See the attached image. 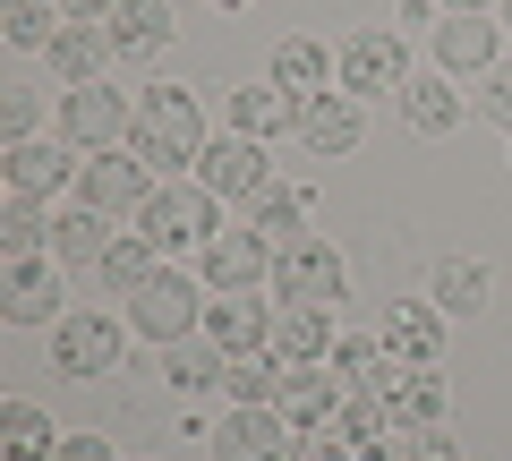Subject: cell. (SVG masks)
Returning a JSON list of instances; mask_svg holds the SVG:
<instances>
[{
    "label": "cell",
    "mask_w": 512,
    "mask_h": 461,
    "mask_svg": "<svg viewBox=\"0 0 512 461\" xmlns=\"http://www.w3.org/2000/svg\"><path fill=\"white\" fill-rule=\"evenodd\" d=\"M137 163L146 171H180V163H197L205 154V111H197V94L188 86H146L137 94Z\"/></svg>",
    "instance_id": "obj_1"
},
{
    "label": "cell",
    "mask_w": 512,
    "mask_h": 461,
    "mask_svg": "<svg viewBox=\"0 0 512 461\" xmlns=\"http://www.w3.org/2000/svg\"><path fill=\"white\" fill-rule=\"evenodd\" d=\"M128 129H137V103H128V94H111L103 77L60 94V146H77V154H111Z\"/></svg>",
    "instance_id": "obj_2"
},
{
    "label": "cell",
    "mask_w": 512,
    "mask_h": 461,
    "mask_svg": "<svg viewBox=\"0 0 512 461\" xmlns=\"http://www.w3.org/2000/svg\"><path fill=\"white\" fill-rule=\"evenodd\" d=\"M128 325H137V342H163V351H171V342H188V333L205 325V291H197L188 274H171V265H163L146 291L128 299Z\"/></svg>",
    "instance_id": "obj_3"
},
{
    "label": "cell",
    "mask_w": 512,
    "mask_h": 461,
    "mask_svg": "<svg viewBox=\"0 0 512 461\" xmlns=\"http://www.w3.org/2000/svg\"><path fill=\"white\" fill-rule=\"evenodd\" d=\"M137 231H146L154 248H205L222 231V214H214V188H154L146 205H137Z\"/></svg>",
    "instance_id": "obj_4"
},
{
    "label": "cell",
    "mask_w": 512,
    "mask_h": 461,
    "mask_svg": "<svg viewBox=\"0 0 512 461\" xmlns=\"http://www.w3.org/2000/svg\"><path fill=\"white\" fill-rule=\"evenodd\" d=\"M410 86V43L393 26H367L342 43V94H402Z\"/></svg>",
    "instance_id": "obj_5"
},
{
    "label": "cell",
    "mask_w": 512,
    "mask_h": 461,
    "mask_svg": "<svg viewBox=\"0 0 512 461\" xmlns=\"http://www.w3.org/2000/svg\"><path fill=\"white\" fill-rule=\"evenodd\" d=\"M120 342H128V333L111 325V316L77 308V316L52 325V368L60 376H111V368H120Z\"/></svg>",
    "instance_id": "obj_6"
},
{
    "label": "cell",
    "mask_w": 512,
    "mask_h": 461,
    "mask_svg": "<svg viewBox=\"0 0 512 461\" xmlns=\"http://www.w3.org/2000/svg\"><path fill=\"white\" fill-rule=\"evenodd\" d=\"M291 453H299V427L282 419L274 402L231 410V419L214 427V461H291Z\"/></svg>",
    "instance_id": "obj_7"
},
{
    "label": "cell",
    "mask_w": 512,
    "mask_h": 461,
    "mask_svg": "<svg viewBox=\"0 0 512 461\" xmlns=\"http://www.w3.org/2000/svg\"><path fill=\"white\" fill-rule=\"evenodd\" d=\"M342 248H325V240H299V248H282L274 257V299H308V308H333L342 299Z\"/></svg>",
    "instance_id": "obj_8"
},
{
    "label": "cell",
    "mask_w": 512,
    "mask_h": 461,
    "mask_svg": "<svg viewBox=\"0 0 512 461\" xmlns=\"http://www.w3.org/2000/svg\"><path fill=\"white\" fill-rule=\"evenodd\" d=\"M367 120H359V94H299V146L325 154V163H342V154H359Z\"/></svg>",
    "instance_id": "obj_9"
},
{
    "label": "cell",
    "mask_w": 512,
    "mask_h": 461,
    "mask_svg": "<svg viewBox=\"0 0 512 461\" xmlns=\"http://www.w3.org/2000/svg\"><path fill=\"white\" fill-rule=\"evenodd\" d=\"M146 197H154V180L128 154H86L77 163V205H94V214H137Z\"/></svg>",
    "instance_id": "obj_10"
},
{
    "label": "cell",
    "mask_w": 512,
    "mask_h": 461,
    "mask_svg": "<svg viewBox=\"0 0 512 461\" xmlns=\"http://www.w3.org/2000/svg\"><path fill=\"white\" fill-rule=\"evenodd\" d=\"M274 257L282 248L265 240V231H214V240H205V282H214V291H256V282L274 274Z\"/></svg>",
    "instance_id": "obj_11"
},
{
    "label": "cell",
    "mask_w": 512,
    "mask_h": 461,
    "mask_svg": "<svg viewBox=\"0 0 512 461\" xmlns=\"http://www.w3.org/2000/svg\"><path fill=\"white\" fill-rule=\"evenodd\" d=\"M197 188H214V197H265V146L256 137H214V146L197 154Z\"/></svg>",
    "instance_id": "obj_12"
},
{
    "label": "cell",
    "mask_w": 512,
    "mask_h": 461,
    "mask_svg": "<svg viewBox=\"0 0 512 461\" xmlns=\"http://www.w3.org/2000/svg\"><path fill=\"white\" fill-rule=\"evenodd\" d=\"M205 342L214 351H265L274 342V308L265 299H248V291H222V299H205Z\"/></svg>",
    "instance_id": "obj_13"
},
{
    "label": "cell",
    "mask_w": 512,
    "mask_h": 461,
    "mask_svg": "<svg viewBox=\"0 0 512 461\" xmlns=\"http://www.w3.org/2000/svg\"><path fill=\"white\" fill-rule=\"evenodd\" d=\"M410 359L393 351V342H367V333H333V376H342V393H393V376H402Z\"/></svg>",
    "instance_id": "obj_14"
},
{
    "label": "cell",
    "mask_w": 512,
    "mask_h": 461,
    "mask_svg": "<svg viewBox=\"0 0 512 461\" xmlns=\"http://www.w3.org/2000/svg\"><path fill=\"white\" fill-rule=\"evenodd\" d=\"M52 308H60V282H52L43 257H9L0 265V316H9V325H52Z\"/></svg>",
    "instance_id": "obj_15"
},
{
    "label": "cell",
    "mask_w": 512,
    "mask_h": 461,
    "mask_svg": "<svg viewBox=\"0 0 512 461\" xmlns=\"http://www.w3.org/2000/svg\"><path fill=\"white\" fill-rule=\"evenodd\" d=\"M282 129H299V94L291 86H274V77L265 86H231V137H256L265 146Z\"/></svg>",
    "instance_id": "obj_16"
},
{
    "label": "cell",
    "mask_w": 512,
    "mask_h": 461,
    "mask_svg": "<svg viewBox=\"0 0 512 461\" xmlns=\"http://www.w3.org/2000/svg\"><path fill=\"white\" fill-rule=\"evenodd\" d=\"M274 359H291V368H308V359H333V316L308 308V299H282L274 308V342H265Z\"/></svg>",
    "instance_id": "obj_17"
},
{
    "label": "cell",
    "mask_w": 512,
    "mask_h": 461,
    "mask_svg": "<svg viewBox=\"0 0 512 461\" xmlns=\"http://www.w3.org/2000/svg\"><path fill=\"white\" fill-rule=\"evenodd\" d=\"M384 342H393L410 368H436V351H444V308H436V299H393Z\"/></svg>",
    "instance_id": "obj_18"
},
{
    "label": "cell",
    "mask_w": 512,
    "mask_h": 461,
    "mask_svg": "<svg viewBox=\"0 0 512 461\" xmlns=\"http://www.w3.org/2000/svg\"><path fill=\"white\" fill-rule=\"evenodd\" d=\"M427 299H436L444 316H478L495 299V274L478 257H436V274H427Z\"/></svg>",
    "instance_id": "obj_19"
},
{
    "label": "cell",
    "mask_w": 512,
    "mask_h": 461,
    "mask_svg": "<svg viewBox=\"0 0 512 461\" xmlns=\"http://www.w3.org/2000/svg\"><path fill=\"white\" fill-rule=\"evenodd\" d=\"M9 197H52V188H69V146H35V137H18V146H9Z\"/></svg>",
    "instance_id": "obj_20"
},
{
    "label": "cell",
    "mask_w": 512,
    "mask_h": 461,
    "mask_svg": "<svg viewBox=\"0 0 512 461\" xmlns=\"http://www.w3.org/2000/svg\"><path fill=\"white\" fill-rule=\"evenodd\" d=\"M111 52H120V43H111L103 26H86V18H60V35H52V69L69 77V86H94Z\"/></svg>",
    "instance_id": "obj_21"
},
{
    "label": "cell",
    "mask_w": 512,
    "mask_h": 461,
    "mask_svg": "<svg viewBox=\"0 0 512 461\" xmlns=\"http://www.w3.org/2000/svg\"><path fill=\"white\" fill-rule=\"evenodd\" d=\"M282 419H291V427H325L333 419V410H342V376H333V368H291V376H282Z\"/></svg>",
    "instance_id": "obj_22"
},
{
    "label": "cell",
    "mask_w": 512,
    "mask_h": 461,
    "mask_svg": "<svg viewBox=\"0 0 512 461\" xmlns=\"http://www.w3.org/2000/svg\"><path fill=\"white\" fill-rule=\"evenodd\" d=\"M94 274H103V291H111V299H137L154 274H163V248H154L146 231H128V240H111V248H103V265H94Z\"/></svg>",
    "instance_id": "obj_23"
},
{
    "label": "cell",
    "mask_w": 512,
    "mask_h": 461,
    "mask_svg": "<svg viewBox=\"0 0 512 461\" xmlns=\"http://www.w3.org/2000/svg\"><path fill=\"white\" fill-rule=\"evenodd\" d=\"M495 35H504V26H487V18H444L436 26V60L461 69V77H487L495 69Z\"/></svg>",
    "instance_id": "obj_24"
},
{
    "label": "cell",
    "mask_w": 512,
    "mask_h": 461,
    "mask_svg": "<svg viewBox=\"0 0 512 461\" xmlns=\"http://www.w3.org/2000/svg\"><path fill=\"white\" fill-rule=\"evenodd\" d=\"M103 222L111 214H94V205H60V214H52V257L60 265H103V248H111Z\"/></svg>",
    "instance_id": "obj_25"
},
{
    "label": "cell",
    "mask_w": 512,
    "mask_h": 461,
    "mask_svg": "<svg viewBox=\"0 0 512 461\" xmlns=\"http://www.w3.org/2000/svg\"><path fill=\"white\" fill-rule=\"evenodd\" d=\"M111 43H120L128 60H154L171 43V9L163 0H120V9H111Z\"/></svg>",
    "instance_id": "obj_26"
},
{
    "label": "cell",
    "mask_w": 512,
    "mask_h": 461,
    "mask_svg": "<svg viewBox=\"0 0 512 461\" xmlns=\"http://www.w3.org/2000/svg\"><path fill=\"white\" fill-rule=\"evenodd\" d=\"M282 376H291V359H274V351H239L231 368H222V393H231L239 410H256V402H282Z\"/></svg>",
    "instance_id": "obj_27"
},
{
    "label": "cell",
    "mask_w": 512,
    "mask_h": 461,
    "mask_svg": "<svg viewBox=\"0 0 512 461\" xmlns=\"http://www.w3.org/2000/svg\"><path fill=\"white\" fill-rule=\"evenodd\" d=\"M0 453H9V461H52L60 453V427L43 419L35 402H0Z\"/></svg>",
    "instance_id": "obj_28"
},
{
    "label": "cell",
    "mask_w": 512,
    "mask_h": 461,
    "mask_svg": "<svg viewBox=\"0 0 512 461\" xmlns=\"http://www.w3.org/2000/svg\"><path fill=\"white\" fill-rule=\"evenodd\" d=\"M402 120L419 137H444V129H461V94L444 86V77H410L402 86Z\"/></svg>",
    "instance_id": "obj_29"
},
{
    "label": "cell",
    "mask_w": 512,
    "mask_h": 461,
    "mask_svg": "<svg viewBox=\"0 0 512 461\" xmlns=\"http://www.w3.org/2000/svg\"><path fill=\"white\" fill-rule=\"evenodd\" d=\"M248 205H256L248 231H265L274 248H299V240H308V231H299V222H308V188H265V197H248Z\"/></svg>",
    "instance_id": "obj_30"
},
{
    "label": "cell",
    "mask_w": 512,
    "mask_h": 461,
    "mask_svg": "<svg viewBox=\"0 0 512 461\" xmlns=\"http://www.w3.org/2000/svg\"><path fill=\"white\" fill-rule=\"evenodd\" d=\"M376 461H461V453H453V436L436 419H393L384 444H376Z\"/></svg>",
    "instance_id": "obj_31"
},
{
    "label": "cell",
    "mask_w": 512,
    "mask_h": 461,
    "mask_svg": "<svg viewBox=\"0 0 512 461\" xmlns=\"http://www.w3.org/2000/svg\"><path fill=\"white\" fill-rule=\"evenodd\" d=\"M274 86H291V94H333V60H325V43H282L274 52Z\"/></svg>",
    "instance_id": "obj_32"
},
{
    "label": "cell",
    "mask_w": 512,
    "mask_h": 461,
    "mask_svg": "<svg viewBox=\"0 0 512 461\" xmlns=\"http://www.w3.org/2000/svg\"><path fill=\"white\" fill-rule=\"evenodd\" d=\"M35 248H52V222L35 197H9L0 205V257H35Z\"/></svg>",
    "instance_id": "obj_33"
},
{
    "label": "cell",
    "mask_w": 512,
    "mask_h": 461,
    "mask_svg": "<svg viewBox=\"0 0 512 461\" xmlns=\"http://www.w3.org/2000/svg\"><path fill=\"white\" fill-rule=\"evenodd\" d=\"M384 402H393V419H444V376L436 368H402Z\"/></svg>",
    "instance_id": "obj_34"
},
{
    "label": "cell",
    "mask_w": 512,
    "mask_h": 461,
    "mask_svg": "<svg viewBox=\"0 0 512 461\" xmlns=\"http://www.w3.org/2000/svg\"><path fill=\"white\" fill-rule=\"evenodd\" d=\"M222 368H231V351H205V342H171V359H163V376H171L180 393L222 385Z\"/></svg>",
    "instance_id": "obj_35"
},
{
    "label": "cell",
    "mask_w": 512,
    "mask_h": 461,
    "mask_svg": "<svg viewBox=\"0 0 512 461\" xmlns=\"http://www.w3.org/2000/svg\"><path fill=\"white\" fill-rule=\"evenodd\" d=\"M291 461H376V453H367L342 419H325V427H299V453Z\"/></svg>",
    "instance_id": "obj_36"
},
{
    "label": "cell",
    "mask_w": 512,
    "mask_h": 461,
    "mask_svg": "<svg viewBox=\"0 0 512 461\" xmlns=\"http://www.w3.org/2000/svg\"><path fill=\"white\" fill-rule=\"evenodd\" d=\"M0 35L9 43H43V52H52V9H43V0H0Z\"/></svg>",
    "instance_id": "obj_37"
},
{
    "label": "cell",
    "mask_w": 512,
    "mask_h": 461,
    "mask_svg": "<svg viewBox=\"0 0 512 461\" xmlns=\"http://www.w3.org/2000/svg\"><path fill=\"white\" fill-rule=\"evenodd\" d=\"M478 111L512 129V69H487V77H478Z\"/></svg>",
    "instance_id": "obj_38"
},
{
    "label": "cell",
    "mask_w": 512,
    "mask_h": 461,
    "mask_svg": "<svg viewBox=\"0 0 512 461\" xmlns=\"http://www.w3.org/2000/svg\"><path fill=\"white\" fill-rule=\"evenodd\" d=\"M26 129H35V94H26V86H9V94H0V137L18 146Z\"/></svg>",
    "instance_id": "obj_39"
},
{
    "label": "cell",
    "mask_w": 512,
    "mask_h": 461,
    "mask_svg": "<svg viewBox=\"0 0 512 461\" xmlns=\"http://www.w3.org/2000/svg\"><path fill=\"white\" fill-rule=\"evenodd\" d=\"M52 461H111V444H103V436H69Z\"/></svg>",
    "instance_id": "obj_40"
},
{
    "label": "cell",
    "mask_w": 512,
    "mask_h": 461,
    "mask_svg": "<svg viewBox=\"0 0 512 461\" xmlns=\"http://www.w3.org/2000/svg\"><path fill=\"white\" fill-rule=\"evenodd\" d=\"M111 9H120V0H60V18H86V26L111 18Z\"/></svg>",
    "instance_id": "obj_41"
},
{
    "label": "cell",
    "mask_w": 512,
    "mask_h": 461,
    "mask_svg": "<svg viewBox=\"0 0 512 461\" xmlns=\"http://www.w3.org/2000/svg\"><path fill=\"white\" fill-rule=\"evenodd\" d=\"M444 9H453V18H487L495 0H444Z\"/></svg>",
    "instance_id": "obj_42"
},
{
    "label": "cell",
    "mask_w": 512,
    "mask_h": 461,
    "mask_svg": "<svg viewBox=\"0 0 512 461\" xmlns=\"http://www.w3.org/2000/svg\"><path fill=\"white\" fill-rule=\"evenodd\" d=\"M214 9H248V0H214Z\"/></svg>",
    "instance_id": "obj_43"
},
{
    "label": "cell",
    "mask_w": 512,
    "mask_h": 461,
    "mask_svg": "<svg viewBox=\"0 0 512 461\" xmlns=\"http://www.w3.org/2000/svg\"><path fill=\"white\" fill-rule=\"evenodd\" d=\"M504 26H512V0H504Z\"/></svg>",
    "instance_id": "obj_44"
}]
</instances>
